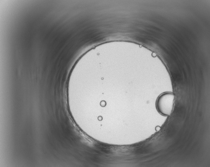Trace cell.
<instances>
[{"label":"cell","mask_w":210,"mask_h":167,"mask_svg":"<svg viewBox=\"0 0 210 167\" xmlns=\"http://www.w3.org/2000/svg\"><path fill=\"white\" fill-rule=\"evenodd\" d=\"M159 129H160V128L159 127H158L157 128H156V130L157 131L159 130Z\"/></svg>","instance_id":"2"},{"label":"cell","mask_w":210,"mask_h":167,"mask_svg":"<svg viewBox=\"0 0 210 167\" xmlns=\"http://www.w3.org/2000/svg\"><path fill=\"white\" fill-rule=\"evenodd\" d=\"M174 99L175 96L172 93H166L160 95L156 102L158 112L163 115H170L173 109Z\"/></svg>","instance_id":"1"}]
</instances>
